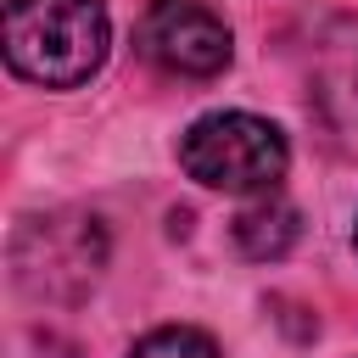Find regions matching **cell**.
I'll return each mask as SVG.
<instances>
[{
	"instance_id": "obj_2",
	"label": "cell",
	"mask_w": 358,
	"mask_h": 358,
	"mask_svg": "<svg viewBox=\"0 0 358 358\" xmlns=\"http://www.w3.org/2000/svg\"><path fill=\"white\" fill-rule=\"evenodd\" d=\"M291 145L268 117L252 112H207L179 134V168L207 190L263 196L285 179Z\"/></svg>"
},
{
	"instance_id": "obj_3",
	"label": "cell",
	"mask_w": 358,
	"mask_h": 358,
	"mask_svg": "<svg viewBox=\"0 0 358 358\" xmlns=\"http://www.w3.org/2000/svg\"><path fill=\"white\" fill-rule=\"evenodd\" d=\"M106 268V235L84 213L28 218L11 241V274L34 302H78Z\"/></svg>"
},
{
	"instance_id": "obj_5",
	"label": "cell",
	"mask_w": 358,
	"mask_h": 358,
	"mask_svg": "<svg viewBox=\"0 0 358 358\" xmlns=\"http://www.w3.org/2000/svg\"><path fill=\"white\" fill-rule=\"evenodd\" d=\"M296 235H302L296 207L280 201L274 190H263L252 207L235 213V246H241L252 263H274V257H285V252L296 246Z\"/></svg>"
},
{
	"instance_id": "obj_1",
	"label": "cell",
	"mask_w": 358,
	"mask_h": 358,
	"mask_svg": "<svg viewBox=\"0 0 358 358\" xmlns=\"http://www.w3.org/2000/svg\"><path fill=\"white\" fill-rule=\"evenodd\" d=\"M106 39L112 22L101 0H6V62L28 84H84L106 62Z\"/></svg>"
},
{
	"instance_id": "obj_4",
	"label": "cell",
	"mask_w": 358,
	"mask_h": 358,
	"mask_svg": "<svg viewBox=\"0 0 358 358\" xmlns=\"http://www.w3.org/2000/svg\"><path fill=\"white\" fill-rule=\"evenodd\" d=\"M140 56L173 78H213L229 67V28L201 0H151L140 17Z\"/></svg>"
},
{
	"instance_id": "obj_7",
	"label": "cell",
	"mask_w": 358,
	"mask_h": 358,
	"mask_svg": "<svg viewBox=\"0 0 358 358\" xmlns=\"http://www.w3.org/2000/svg\"><path fill=\"white\" fill-rule=\"evenodd\" d=\"M352 241H358V235H352Z\"/></svg>"
},
{
	"instance_id": "obj_6",
	"label": "cell",
	"mask_w": 358,
	"mask_h": 358,
	"mask_svg": "<svg viewBox=\"0 0 358 358\" xmlns=\"http://www.w3.org/2000/svg\"><path fill=\"white\" fill-rule=\"evenodd\" d=\"M129 358H218V347H213V336L196 330V324H162V330L140 336Z\"/></svg>"
}]
</instances>
